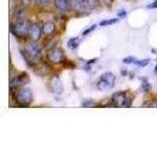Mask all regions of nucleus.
Wrapping results in <instances>:
<instances>
[{"label": "nucleus", "instance_id": "f257e3e1", "mask_svg": "<svg viewBox=\"0 0 157 157\" xmlns=\"http://www.w3.org/2000/svg\"><path fill=\"white\" fill-rule=\"evenodd\" d=\"M15 101L21 105H29L33 100V94L29 88L24 87L17 90L13 95Z\"/></svg>", "mask_w": 157, "mask_h": 157}, {"label": "nucleus", "instance_id": "f03ea898", "mask_svg": "<svg viewBox=\"0 0 157 157\" xmlns=\"http://www.w3.org/2000/svg\"><path fill=\"white\" fill-rule=\"evenodd\" d=\"M25 57L28 62L32 64L35 61H39L42 57L41 49L39 48L38 45L33 42H30L25 47Z\"/></svg>", "mask_w": 157, "mask_h": 157}, {"label": "nucleus", "instance_id": "7ed1b4c3", "mask_svg": "<svg viewBox=\"0 0 157 157\" xmlns=\"http://www.w3.org/2000/svg\"><path fill=\"white\" fill-rule=\"evenodd\" d=\"M113 101L117 107L127 108L131 105V98L126 92L119 91L113 95Z\"/></svg>", "mask_w": 157, "mask_h": 157}, {"label": "nucleus", "instance_id": "20e7f679", "mask_svg": "<svg viewBox=\"0 0 157 157\" xmlns=\"http://www.w3.org/2000/svg\"><path fill=\"white\" fill-rule=\"evenodd\" d=\"M31 24L26 21L25 20L24 21H20L16 24L13 25L12 32L13 33L17 36H25L29 32V28H30Z\"/></svg>", "mask_w": 157, "mask_h": 157}, {"label": "nucleus", "instance_id": "39448f33", "mask_svg": "<svg viewBox=\"0 0 157 157\" xmlns=\"http://www.w3.org/2000/svg\"><path fill=\"white\" fill-rule=\"evenodd\" d=\"M29 80H30L29 75L27 73L23 72V73H21L20 75L11 78L10 82V88L21 87V86H24L25 84L29 83Z\"/></svg>", "mask_w": 157, "mask_h": 157}, {"label": "nucleus", "instance_id": "423d86ee", "mask_svg": "<svg viewBox=\"0 0 157 157\" xmlns=\"http://www.w3.org/2000/svg\"><path fill=\"white\" fill-rule=\"evenodd\" d=\"M47 58L53 64H59L64 61V50L60 48L53 49L47 54Z\"/></svg>", "mask_w": 157, "mask_h": 157}, {"label": "nucleus", "instance_id": "0eeeda50", "mask_svg": "<svg viewBox=\"0 0 157 157\" xmlns=\"http://www.w3.org/2000/svg\"><path fill=\"white\" fill-rule=\"evenodd\" d=\"M50 86L52 92H54L56 94H61L64 91L62 82L60 80V78L57 76H54L50 79Z\"/></svg>", "mask_w": 157, "mask_h": 157}, {"label": "nucleus", "instance_id": "6e6552de", "mask_svg": "<svg viewBox=\"0 0 157 157\" xmlns=\"http://www.w3.org/2000/svg\"><path fill=\"white\" fill-rule=\"evenodd\" d=\"M42 32H43V29H41L39 25H37V24H31L30 28H29V35L30 36L31 39H32V41H38L41 37Z\"/></svg>", "mask_w": 157, "mask_h": 157}, {"label": "nucleus", "instance_id": "1a4fd4ad", "mask_svg": "<svg viewBox=\"0 0 157 157\" xmlns=\"http://www.w3.org/2000/svg\"><path fill=\"white\" fill-rule=\"evenodd\" d=\"M55 7L61 11H68L70 8V2L68 0H54Z\"/></svg>", "mask_w": 157, "mask_h": 157}, {"label": "nucleus", "instance_id": "9d476101", "mask_svg": "<svg viewBox=\"0 0 157 157\" xmlns=\"http://www.w3.org/2000/svg\"><path fill=\"white\" fill-rule=\"evenodd\" d=\"M114 85L108 82L105 78H100V80L98 82V89L101 91H107L113 88Z\"/></svg>", "mask_w": 157, "mask_h": 157}, {"label": "nucleus", "instance_id": "9b49d317", "mask_svg": "<svg viewBox=\"0 0 157 157\" xmlns=\"http://www.w3.org/2000/svg\"><path fill=\"white\" fill-rule=\"evenodd\" d=\"M43 32L44 33L45 35H51L53 34L54 32L56 29V26L55 24L54 23L53 21H47L43 25Z\"/></svg>", "mask_w": 157, "mask_h": 157}, {"label": "nucleus", "instance_id": "f8f14e48", "mask_svg": "<svg viewBox=\"0 0 157 157\" xmlns=\"http://www.w3.org/2000/svg\"><path fill=\"white\" fill-rule=\"evenodd\" d=\"M13 17L17 20V21L25 20L26 13H25V10L21 7H17L13 11Z\"/></svg>", "mask_w": 157, "mask_h": 157}, {"label": "nucleus", "instance_id": "ddd939ff", "mask_svg": "<svg viewBox=\"0 0 157 157\" xmlns=\"http://www.w3.org/2000/svg\"><path fill=\"white\" fill-rule=\"evenodd\" d=\"M86 10H93L99 5V0H84Z\"/></svg>", "mask_w": 157, "mask_h": 157}, {"label": "nucleus", "instance_id": "4468645a", "mask_svg": "<svg viewBox=\"0 0 157 157\" xmlns=\"http://www.w3.org/2000/svg\"><path fill=\"white\" fill-rule=\"evenodd\" d=\"M78 45H79V39L77 37L71 38V39H70L68 42V48L71 50H76V49L78 48Z\"/></svg>", "mask_w": 157, "mask_h": 157}, {"label": "nucleus", "instance_id": "2eb2a0df", "mask_svg": "<svg viewBox=\"0 0 157 157\" xmlns=\"http://www.w3.org/2000/svg\"><path fill=\"white\" fill-rule=\"evenodd\" d=\"M119 21L118 18H113V19L109 20H105L100 22V26H106V25H111L113 24H116Z\"/></svg>", "mask_w": 157, "mask_h": 157}, {"label": "nucleus", "instance_id": "dca6fc26", "mask_svg": "<svg viewBox=\"0 0 157 157\" xmlns=\"http://www.w3.org/2000/svg\"><path fill=\"white\" fill-rule=\"evenodd\" d=\"M150 60L148 58L147 59H143V60H140V61H137L136 60V61L134 62V64L138 67H141V68H144V67H146L148 64H149Z\"/></svg>", "mask_w": 157, "mask_h": 157}, {"label": "nucleus", "instance_id": "f3484780", "mask_svg": "<svg viewBox=\"0 0 157 157\" xmlns=\"http://www.w3.org/2000/svg\"><path fill=\"white\" fill-rule=\"evenodd\" d=\"M36 71H37L36 73L39 74V75H47V74L49 72V69L47 66H42L39 68H38Z\"/></svg>", "mask_w": 157, "mask_h": 157}, {"label": "nucleus", "instance_id": "a211bd4d", "mask_svg": "<svg viewBox=\"0 0 157 157\" xmlns=\"http://www.w3.org/2000/svg\"><path fill=\"white\" fill-rule=\"evenodd\" d=\"M37 6H47L50 4L51 0H34Z\"/></svg>", "mask_w": 157, "mask_h": 157}, {"label": "nucleus", "instance_id": "6ab92c4d", "mask_svg": "<svg viewBox=\"0 0 157 157\" xmlns=\"http://www.w3.org/2000/svg\"><path fill=\"white\" fill-rule=\"evenodd\" d=\"M123 63L125 64H134V62L136 61V59L133 57H126V58L123 59Z\"/></svg>", "mask_w": 157, "mask_h": 157}, {"label": "nucleus", "instance_id": "aec40b11", "mask_svg": "<svg viewBox=\"0 0 157 157\" xmlns=\"http://www.w3.org/2000/svg\"><path fill=\"white\" fill-rule=\"evenodd\" d=\"M96 28H97V25H92V26H91L90 28H89V29H86V30L84 31L83 33H82V35H83V36H86V35L90 34V32H93V31H94L95 29H96Z\"/></svg>", "mask_w": 157, "mask_h": 157}, {"label": "nucleus", "instance_id": "412c9836", "mask_svg": "<svg viewBox=\"0 0 157 157\" xmlns=\"http://www.w3.org/2000/svg\"><path fill=\"white\" fill-rule=\"evenodd\" d=\"M142 89L143 90L145 91V92H148L151 89V86H150V84L147 82V80H145V82L142 83Z\"/></svg>", "mask_w": 157, "mask_h": 157}, {"label": "nucleus", "instance_id": "4be33fe9", "mask_svg": "<svg viewBox=\"0 0 157 157\" xmlns=\"http://www.w3.org/2000/svg\"><path fill=\"white\" fill-rule=\"evenodd\" d=\"M127 13L125 10H121L119 12L117 13V16L120 18H124L126 16H127Z\"/></svg>", "mask_w": 157, "mask_h": 157}, {"label": "nucleus", "instance_id": "5701e85b", "mask_svg": "<svg viewBox=\"0 0 157 157\" xmlns=\"http://www.w3.org/2000/svg\"><path fill=\"white\" fill-rule=\"evenodd\" d=\"M32 1H33V0H21V4L23 5V6H25V7L29 6L32 3Z\"/></svg>", "mask_w": 157, "mask_h": 157}, {"label": "nucleus", "instance_id": "b1692460", "mask_svg": "<svg viewBox=\"0 0 157 157\" xmlns=\"http://www.w3.org/2000/svg\"><path fill=\"white\" fill-rule=\"evenodd\" d=\"M147 7L149 8V9H156L157 8V0H155L153 2H152L151 4L148 5V6H147Z\"/></svg>", "mask_w": 157, "mask_h": 157}, {"label": "nucleus", "instance_id": "393cba45", "mask_svg": "<svg viewBox=\"0 0 157 157\" xmlns=\"http://www.w3.org/2000/svg\"><path fill=\"white\" fill-rule=\"evenodd\" d=\"M103 2L107 6H111L114 2V0H103Z\"/></svg>", "mask_w": 157, "mask_h": 157}, {"label": "nucleus", "instance_id": "a878e982", "mask_svg": "<svg viewBox=\"0 0 157 157\" xmlns=\"http://www.w3.org/2000/svg\"><path fill=\"white\" fill-rule=\"evenodd\" d=\"M90 102H92V101H90V100L86 101L84 102L83 105H83V106H90V105H91Z\"/></svg>", "mask_w": 157, "mask_h": 157}, {"label": "nucleus", "instance_id": "bb28decb", "mask_svg": "<svg viewBox=\"0 0 157 157\" xmlns=\"http://www.w3.org/2000/svg\"><path fill=\"white\" fill-rule=\"evenodd\" d=\"M155 71H157V65H156V66H155Z\"/></svg>", "mask_w": 157, "mask_h": 157}]
</instances>
